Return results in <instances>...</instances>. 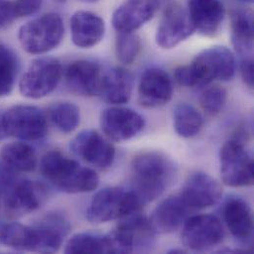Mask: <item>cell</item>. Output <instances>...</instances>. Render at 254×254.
Masks as SVG:
<instances>
[{"label":"cell","instance_id":"8fae6325","mask_svg":"<svg viewBox=\"0 0 254 254\" xmlns=\"http://www.w3.org/2000/svg\"><path fill=\"white\" fill-rule=\"evenodd\" d=\"M70 149L78 158L98 169L111 167L116 154L113 144L93 129L82 130L74 136Z\"/></svg>","mask_w":254,"mask_h":254},{"label":"cell","instance_id":"f35d334b","mask_svg":"<svg viewBox=\"0 0 254 254\" xmlns=\"http://www.w3.org/2000/svg\"><path fill=\"white\" fill-rule=\"evenodd\" d=\"M54 1L59 2V3H63V2H64V1H66V0H54Z\"/></svg>","mask_w":254,"mask_h":254},{"label":"cell","instance_id":"d590c367","mask_svg":"<svg viewBox=\"0 0 254 254\" xmlns=\"http://www.w3.org/2000/svg\"><path fill=\"white\" fill-rule=\"evenodd\" d=\"M241 73L245 83L250 87H254V60L241 61Z\"/></svg>","mask_w":254,"mask_h":254},{"label":"cell","instance_id":"44dd1931","mask_svg":"<svg viewBox=\"0 0 254 254\" xmlns=\"http://www.w3.org/2000/svg\"><path fill=\"white\" fill-rule=\"evenodd\" d=\"M225 224L232 236L242 244L251 243L254 234V219L251 207L241 197L227 199L223 207Z\"/></svg>","mask_w":254,"mask_h":254},{"label":"cell","instance_id":"1f68e13d","mask_svg":"<svg viewBox=\"0 0 254 254\" xmlns=\"http://www.w3.org/2000/svg\"><path fill=\"white\" fill-rule=\"evenodd\" d=\"M227 90L219 85L207 87L200 95V105L202 109L210 116L220 114L227 102Z\"/></svg>","mask_w":254,"mask_h":254},{"label":"cell","instance_id":"277c9868","mask_svg":"<svg viewBox=\"0 0 254 254\" xmlns=\"http://www.w3.org/2000/svg\"><path fill=\"white\" fill-rule=\"evenodd\" d=\"M141 207V203L130 189L107 187L94 195L87 209L86 217L92 224H104L124 219L138 212Z\"/></svg>","mask_w":254,"mask_h":254},{"label":"cell","instance_id":"d6986e66","mask_svg":"<svg viewBox=\"0 0 254 254\" xmlns=\"http://www.w3.org/2000/svg\"><path fill=\"white\" fill-rule=\"evenodd\" d=\"M188 13L195 31L206 37H215L225 19L222 0H188Z\"/></svg>","mask_w":254,"mask_h":254},{"label":"cell","instance_id":"7402d4cb","mask_svg":"<svg viewBox=\"0 0 254 254\" xmlns=\"http://www.w3.org/2000/svg\"><path fill=\"white\" fill-rule=\"evenodd\" d=\"M190 212L179 196L168 197L154 209L149 222L156 234H171L185 223Z\"/></svg>","mask_w":254,"mask_h":254},{"label":"cell","instance_id":"cb8c5ba5","mask_svg":"<svg viewBox=\"0 0 254 254\" xmlns=\"http://www.w3.org/2000/svg\"><path fill=\"white\" fill-rule=\"evenodd\" d=\"M232 41L241 61L254 60V13L236 10L231 16Z\"/></svg>","mask_w":254,"mask_h":254},{"label":"cell","instance_id":"4dcf8cb0","mask_svg":"<svg viewBox=\"0 0 254 254\" xmlns=\"http://www.w3.org/2000/svg\"><path fill=\"white\" fill-rule=\"evenodd\" d=\"M65 254H109L107 236L81 233L72 236L65 245Z\"/></svg>","mask_w":254,"mask_h":254},{"label":"cell","instance_id":"9c48e42d","mask_svg":"<svg viewBox=\"0 0 254 254\" xmlns=\"http://www.w3.org/2000/svg\"><path fill=\"white\" fill-rule=\"evenodd\" d=\"M224 238V226L221 220L214 215L193 216L183 224L182 243L191 251H209L222 244Z\"/></svg>","mask_w":254,"mask_h":254},{"label":"cell","instance_id":"7a4b0ae2","mask_svg":"<svg viewBox=\"0 0 254 254\" xmlns=\"http://www.w3.org/2000/svg\"><path fill=\"white\" fill-rule=\"evenodd\" d=\"M236 70L234 54L226 47L215 46L198 54L190 64L176 68L174 77L184 87L207 86L216 80H231Z\"/></svg>","mask_w":254,"mask_h":254},{"label":"cell","instance_id":"7c38bea8","mask_svg":"<svg viewBox=\"0 0 254 254\" xmlns=\"http://www.w3.org/2000/svg\"><path fill=\"white\" fill-rule=\"evenodd\" d=\"M222 194V186L217 179L205 172L197 171L188 176L179 197L190 211H196L216 205Z\"/></svg>","mask_w":254,"mask_h":254},{"label":"cell","instance_id":"f1b7e54d","mask_svg":"<svg viewBox=\"0 0 254 254\" xmlns=\"http://www.w3.org/2000/svg\"><path fill=\"white\" fill-rule=\"evenodd\" d=\"M20 70L17 54L8 46L0 44V97L9 95Z\"/></svg>","mask_w":254,"mask_h":254},{"label":"cell","instance_id":"8d00e7d4","mask_svg":"<svg viewBox=\"0 0 254 254\" xmlns=\"http://www.w3.org/2000/svg\"><path fill=\"white\" fill-rule=\"evenodd\" d=\"M79 1H81L83 3H95V2H97L99 0H79Z\"/></svg>","mask_w":254,"mask_h":254},{"label":"cell","instance_id":"30bf717a","mask_svg":"<svg viewBox=\"0 0 254 254\" xmlns=\"http://www.w3.org/2000/svg\"><path fill=\"white\" fill-rule=\"evenodd\" d=\"M0 194L7 211L14 215H26L38 210L47 199L46 187L29 179L16 177Z\"/></svg>","mask_w":254,"mask_h":254},{"label":"cell","instance_id":"ffe728a7","mask_svg":"<svg viewBox=\"0 0 254 254\" xmlns=\"http://www.w3.org/2000/svg\"><path fill=\"white\" fill-rule=\"evenodd\" d=\"M105 22L91 11H76L70 18V34L73 44L80 49L98 45L105 35Z\"/></svg>","mask_w":254,"mask_h":254},{"label":"cell","instance_id":"ba28073f","mask_svg":"<svg viewBox=\"0 0 254 254\" xmlns=\"http://www.w3.org/2000/svg\"><path fill=\"white\" fill-rule=\"evenodd\" d=\"M220 171L223 182L231 187L254 184V161L239 139L227 141L220 151Z\"/></svg>","mask_w":254,"mask_h":254},{"label":"cell","instance_id":"484cf974","mask_svg":"<svg viewBox=\"0 0 254 254\" xmlns=\"http://www.w3.org/2000/svg\"><path fill=\"white\" fill-rule=\"evenodd\" d=\"M0 162L16 173H24L35 169L37 156L32 146L25 142L15 141L1 147Z\"/></svg>","mask_w":254,"mask_h":254},{"label":"cell","instance_id":"d4e9b609","mask_svg":"<svg viewBox=\"0 0 254 254\" xmlns=\"http://www.w3.org/2000/svg\"><path fill=\"white\" fill-rule=\"evenodd\" d=\"M118 227L127 235L134 253H146L154 245L155 232L144 216L138 212L127 216Z\"/></svg>","mask_w":254,"mask_h":254},{"label":"cell","instance_id":"83f0119b","mask_svg":"<svg viewBox=\"0 0 254 254\" xmlns=\"http://www.w3.org/2000/svg\"><path fill=\"white\" fill-rule=\"evenodd\" d=\"M0 244L21 252L34 253V233L32 226L8 223L0 226Z\"/></svg>","mask_w":254,"mask_h":254},{"label":"cell","instance_id":"9a60e30c","mask_svg":"<svg viewBox=\"0 0 254 254\" xmlns=\"http://www.w3.org/2000/svg\"><path fill=\"white\" fill-rule=\"evenodd\" d=\"M138 102L145 108H158L167 104L173 95V84L169 74L163 69L150 67L140 76Z\"/></svg>","mask_w":254,"mask_h":254},{"label":"cell","instance_id":"8992f818","mask_svg":"<svg viewBox=\"0 0 254 254\" xmlns=\"http://www.w3.org/2000/svg\"><path fill=\"white\" fill-rule=\"evenodd\" d=\"M63 67L54 58L34 60L19 82L20 93L29 99H40L51 94L61 82Z\"/></svg>","mask_w":254,"mask_h":254},{"label":"cell","instance_id":"603a6c76","mask_svg":"<svg viewBox=\"0 0 254 254\" xmlns=\"http://www.w3.org/2000/svg\"><path fill=\"white\" fill-rule=\"evenodd\" d=\"M132 91V76L123 67L103 71L99 95L110 104L121 105L129 100Z\"/></svg>","mask_w":254,"mask_h":254},{"label":"cell","instance_id":"ac0fdd59","mask_svg":"<svg viewBox=\"0 0 254 254\" xmlns=\"http://www.w3.org/2000/svg\"><path fill=\"white\" fill-rule=\"evenodd\" d=\"M159 5V0H125L113 13V27L118 33H133L152 19Z\"/></svg>","mask_w":254,"mask_h":254},{"label":"cell","instance_id":"5b68a950","mask_svg":"<svg viewBox=\"0 0 254 254\" xmlns=\"http://www.w3.org/2000/svg\"><path fill=\"white\" fill-rule=\"evenodd\" d=\"M64 25L57 13H47L24 24L18 33V39L25 52L31 55H43L57 48L63 40Z\"/></svg>","mask_w":254,"mask_h":254},{"label":"cell","instance_id":"836d02e7","mask_svg":"<svg viewBox=\"0 0 254 254\" xmlns=\"http://www.w3.org/2000/svg\"><path fill=\"white\" fill-rule=\"evenodd\" d=\"M44 0H13L12 8L15 18H23L36 14L42 7Z\"/></svg>","mask_w":254,"mask_h":254},{"label":"cell","instance_id":"52a82bcc","mask_svg":"<svg viewBox=\"0 0 254 254\" xmlns=\"http://www.w3.org/2000/svg\"><path fill=\"white\" fill-rule=\"evenodd\" d=\"M47 115L36 106L16 105L1 116V125L5 134L32 141L47 134Z\"/></svg>","mask_w":254,"mask_h":254},{"label":"cell","instance_id":"4316f807","mask_svg":"<svg viewBox=\"0 0 254 254\" xmlns=\"http://www.w3.org/2000/svg\"><path fill=\"white\" fill-rule=\"evenodd\" d=\"M204 125L202 114L188 103H179L173 110V126L176 133L184 138L193 137Z\"/></svg>","mask_w":254,"mask_h":254},{"label":"cell","instance_id":"e575fe53","mask_svg":"<svg viewBox=\"0 0 254 254\" xmlns=\"http://www.w3.org/2000/svg\"><path fill=\"white\" fill-rule=\"evenodd\" d=\"M15 19L12 1L0 0V31L10 26Z\"/></svg>","mask_w":254,"mask_h":254},{"label":"cell","instance_id":"5bb4252c","mask_svg":"<svg viewBox=\"0 0 254 254\" xmlns=\"http://www.w3.org/2000/svg\"><path fill=\"white\" fill-rule=\"evenodd\" d=\"M144 124L140 114L123 107L105 109L100 116V126L105 135L118 142L136 136L143 129Z\"/></svg>","mask_w":254,"mask_h":254},{"label":"cell","instance_id":"4fadbf2b","mask_svg":"<svg viewBox=\"0 0 254 254\" xmlns=\"http://www.w3.org/2000/svg\"><path fill=\"white\" fill-rule=\"evenodd\" d=\"M195 32L189 13L178 4L169 5L156 30L155 41L162 49H172Z\"/></svg>","mask_w":254,"mask_h":254},{"label":"cell","instance_id":"e0dca14e","mask_svg":"<svg viewBox=\"0 0 254 254\" xmlns=\"http://www.w3.org/2000/svg\"><path fill=\"white\" fill-rule=\"evenodd\" d=\"M103 71L94 62L79 60L71 63L64 72L69 91L80 96L99 95Z\"/></svg>","mask_w":254,"mask_h":254},{"label":"cell","instance_id":"2e32d148","mask_svg":"<svg viewBox=\"0 0 254 254\" xmlns=\"http://www.w3.org/2000/svg\"><path fill=\"white\" fill-rule=\"evenodd\" d=\"M34 253H57L70 231L68 221L61 214L51 213L32 226Z\"/></svg>","mask_w":254,"mask_h":254},{"label":"cell","instance_id":"d6a6232c","mask_svg":"<svg viewBox=\"0 0 254 254\" xmlns=\"http://www.w3.org/2000/svg\"><path fill=\"white\" fill-rule=\"evenodd\" d=\"M141 49L138 36L133 33H119L116 40V53L118 60L124 64L135 62Z\"/></svg>","mask_w":254,"mask_h":254},{"label":"cell","instance_id":"74e56055","mask_svg":"<svg viewBox=\"0 0 254 254\" xmlns=\"http://www.w3.org/2000/svg\"><path fill=\"white\" fill-rule=\"evenodd\" d=\"M2 134H5V133H4L3 128H2V125H1V117H0V138L2 137Z\"/></svg>","mask_w":254,"mask_h":254},{"label":"cell","instance_id":"3957f363","mask_svg":"<svg viewBox=\"0 0 254 254\" xmlns=\"http://www.w3.org/2000/svg\"><path fill=\"white\" fill-rule=\"evenodd\" d=\"M40 169L52 186L64 193L91 192L99 185V177L93 169L81 166L59 150L47 152L42 157Z\"/></svg>","mask_w":254,"mask_h":254},{"label":"cell","instance_id":"f546056e","mask_svg":"<svg viewBox=\"0 0 254 254\" xmlns=\"http://www.w3.org/2000/svg\"><path fill=\"white\" fill-rule=\"evenodd\" d=\"M48 117L60 131L70 133L80 123V110L73 103L57 102L49 107Z\"/></svg>","mask_w":254,"mask_h":254},{"label":"cell","instance_id":"6da1fadb","mask_svg":"<svg viewBox=\"0 0 254 254\" xmlns=\"http://www.w3.org/2000/svg\"><path fill=\"white\" fill-rule=\"evenodd\" d=\"M130 190L141 205L160 197L176 175L174 162L159 151L136 154L130 164Z\"/></svg>","mask_w":254,"mask_h":254}]
</instances>
